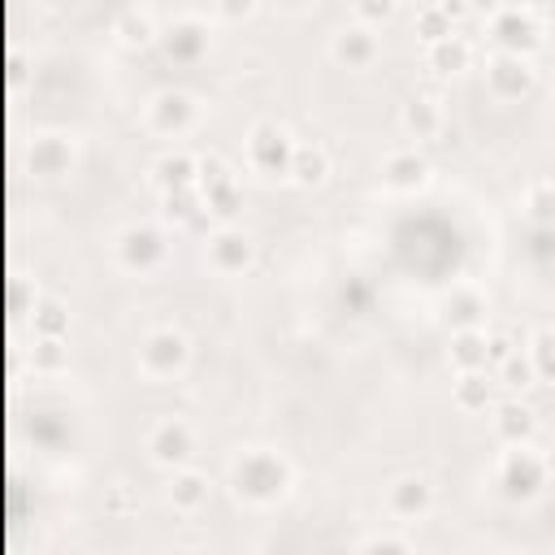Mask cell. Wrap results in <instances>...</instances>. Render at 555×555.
<instances>
[{"label": "cell", "instance_id": "obj_15", "mask_svg": "<svg viewBox=\"0 0 555 555\" xmlns=\"http://www.w3.org/2000/svg\"><path fill=\"white\" fill-rule=\"evenodd\" d=\"M494 390H499L494 369H460L451 399L460 412H486V408H494Z\"/></svg>", "mask_w": 555, "mask_h": 555}, {"label": "cell", "instance_id": "obj_41", "mask_svg": "<svg viewBox=\"0 0 555 555\" xmlns=\"http://www.w3.org/2000/svg\"><path fill=\"white\" fill-rule=\"evenodd\" d=\"M273 4H282V9H304V4H312V0H273Z\"/></svg>", "mask_w": 555, "mask_h": 555}, {"label": "cell", "instance_id": "obj_37", "mask_svg": "<svg viewBox=\"0 0 555 555\" xmlns=\"http://www.w3.org/2000/svg\"><path fill=\"white\" fill-rule=\"evenodd\" d=\"M108 512H113V516H130V512H134L126 486H113V494H108Z\"/></svg>", "mask_w": 555, "mask_h": 555}, {"label": "cell", "instance_id": "obj_17", "mask_svg": "<svg viewBox=\"0 0 555 555\" xmlns=\"http://www.w3.org/2000/svg\"><path fill=\"white\" fill-rule=\"evenodd\" d=\"M494 434L503 442H533L538 434V412L525 399H503L494 403Z\"/></svg>", "mask_w": 555, "mask_h": 555}, {"label": "cell", "instance_id": "obj_2", "mask_svg": "<svg viewBox=\"0 0 555 555\" xmlns=\"http://www.w3.org/2000/svg\"><path fill=\"white\" fill-rule=\"evenodd\" d=\"M546 460L529 447V442H507V451L499 455V486H503V494L507 499H533V494H542V486H546Z\"/></svg>", "mask_w": 555, "mask_h": 555}, {"label": "cell", "instance_id": "obj_7", "mask_svg": "<svg viewBox=\"0 0 555 555\" xmlns=\"http://www.w3.org/2000/svg\"><path fill=\"white\" fill-rule=\"evenodd\" d=\"M208 264H212L217 273H225V278L247 273V269L256 264V243H251V234H243L238 225L221 221V225L208 234Z\"/></svg>", "mask_w": 555, "mask_h": 555}, {"label": "cell", "instance_id": "obj_20", "mask_svg": "<svg viewBox=\"0 0 555 555\" xmlns=\"http://www.w3.org/2000/svg\"><path fill=\"white\" fill-rule=\"evenodd\" d=\"M425 61H429V69L442 74V78L464 74L468 61H473V43H468L464 35H447V39H438V43H425Z\"/></svg>", "mask_w": 555, "mask_h": 555}, {"label": "cell", "instance_id": "obj_16", "mask_svg": "<svg viewBox=\"0 0 555 555\" xmlns=\"http://www.w3.org/2000/svg\"><path fill=\"white\" fill-rule=\"evenodd\" d=\"M334 61L347 65V69H369L377 61V35L369 26H343L334 35Z\"/></svg>", "mask_w": 555, "mask_h": 555}, {"label": "cell", "instance_id": "obj_8", "mask_svg": "<svg viewBox=\"0 0 555 555\" xmlns=\"http://www.w3.org/2000/svg\"><path fill=\"white\" fill-rule=\"evenodd\" d=\"M533 56H520V52H499L486 61V82L499 100H520L533 91Z\"/></svg>", "mask_w": 555, "mask_h": 555}, {"label": "cell", "instance_id": "obj_33", "mask_svg": "<svg viewBox=\"0 0 555 555\" xmlns=\"http://www.w3.org/2000/svg\"><path fill=\"white\" fill-rule=\"evenodd\" d=\"M30 360H35L39 373H56V369L69 360L65 338H43V334H35V351H30Z\"/></svg>", "mask_w": 555, "mask_h": 555}, {"label": "cell", "instance_id": "obj_29", "mask_svg": "<svg viewBox=\"0 0 555 555\" xmlns=\"http://www.w3.org/2000/svg\"><path fill=\"white\" fill-rule=\"evenodd\" d=\"M494 377H499V386H507V390H529L533 382H538V369H533V360H529V351H512L499 369H494Z\"/></svg>", "mask_w": 555, "mask_h": 555}, {"label": "cell", "instance_id": "obj_34", "mask_svg": "<svg viewBox=\"0 0 555 555\" xmlns=\"http://www.w3.org/2000/svg\"><path fill=\"white\" fill-rule=\"evenodd\" d=\"M217 13H221L225 22H243V17L256 13V0H217Z\"/></svg>", "mask_w": 555, "mask_h": 555}, {"label": "cell", "instance_id": "obj_6", "mask_svg": "<svg viewBox=\"0 0 555 555\" xmlns=\"http://www.w3.org/2000/svg\"><path fill=\"white\" fill-rule=\"evenodd\" d=\"M147 455H152V464H160V468H182V464H191V455H195V434H191V425L186 421H178V416H160L152 429H147Z\"/></svg>", "mask_w": 555, "mask_h": 555}, {"label": "cell", "instance_id": "obj_22", "mask_svg": "<svg viewBox=\"0 0 555 555\" xmlns=\"http://www.w3.org/2000/svg\"><path fill=\"white\" fill-rule=\"evenodd\" d=\"M330 178V152L312 139V143H295V160H291V182L299 186H321Z\"/></svg>", "mask_w": 555, "mask_h": 555}, {"label": "cell", "instance_id": "obj_39", "mask_svg": "<svg viewBox=\"0 0 555 555\" xmlns=\"http://www.w3.org/2000/svg\"><path fill=\"white\" fill-rule=\"evenodd\" d=\"M442 9H447V13L455 17V22H460V17L468 13V0H442Z\"/></svg>", "mask_w": 555, "mask_h": 555}, {"label": "cell", "instance_id": "obj_19", "mask_svg": "<svg viewBox=\"0 0 555 555\" xmlns=\"http://www.w3.org/2000/svg\"><path fill=\"white\" fill-rule=\"evenodd\" d=\"M451 364L455 369H490V334L481 325H460L451 334Z\"/></svg>", "mask_w": 555, "mask_h": 555}, {"label": "cell", "instance_id": "obj_13", "mask_svg": "<svg viewBox=\"0 0 555 555\" xmlns=\"http://www.w3.org/2000/svg\"><path fill=\"white\" fill-rule=\"evenodd\" d=\"M165 494H169L173 512H182V516H195L199 507H208V499H212V481H208L199 468L182 464V468H173V477H169Z\"/></svg>", "mask_w": 555, "mask_h": 555}, {"label": "cell", "instance_id": "obj_31", "mask_svg": "<svg viewBox=\"0 0 555 555\" xmlns=\"http://www.w3.org/2000/svg\"><path fill=\"white\" fill-rule=\"evenodd\" d=\"M529 360L542 382H555V330H538L529 338Z\"/></svg>", "mask_w": 555, "mask_h": 555}, {"label": "cell", "instance_id": "obj_4", "mask_svg": "<svg viewBox=\"0 0 555 555\" xmlns=\"http://www.w3.org/2000/svg\"><path fill=\"white\" fill-rule=\"evenodd\" d=\"M490 39L499 52H520V56H533L542 48V22L529 4H516V9H494L490 13Z\"/></svg>", "mask_w": 555, "mask_h": 555}, {"label": "cell", "instance_id": "obj_36", "mask_svg": "<svg viewBox=\"0 0 555 555\" xmlns=\"http://www.w3.org/2000/svg\"><path fill=\"white\" fill-rule=\"evenodd\" d=\"M512 351H516V343H512L507 334H490V369H499Z\"/></svg>", "mask_w": 555, "mask_h": 555}, {"label": "cell", "instance_id": "obj_3", "mask_svg": "<svg viewBox=\"0 0 555 555\" xmlns=\"http://www.w3.org/2000/svg\"><path fill=\"white\" fill-rule=\"evenodd\" d=\"M186 360H191V343H186V334L173 330V325H156V330H147L143 343H139V369H143L147 377H156V382L178 377V373L186 369Z\"/></svg>", "mask_w": 555, "mask_h": 555}, {"label": "cell", "instance_id": "obj_28", "mask_svg": "<svg viewBox=\"0 0 555 555\" xmlns=\"http://www.w3.org/2000/svg\"><path fill=\"white\" fill-rule=\"evenodd\" d=\"M416 35H421L425 43H438V39L455 35V17L442 9V0H425V4H421V13H416Z\"/></svg>", "mask_w": 555, "mask_h": 555}, {"label": "cell", "instance_id": "obj_26", "mask_svg": "<svg viewBox=\"0 0 555 555\" xmlns=\"http://www.w3.org/2000/svg\"><path fill=\"white\" fill-rule=\"evenodd\" d=\"M69 160H74V152L56 139V134H39L35 139V147H30V165H35V173H65L69 169Z\"/></svg>", "mask_w": 555, "mask_h": 555}, {"label": "cell", "instance_id": "obj_23", "mask_svg": "<svg viewBox=\"0 0 555 555\" xmlns=\"http://www.w3.org/2000/svg\"><path fill=\"white\" fill-rule=\"evenodd\" d=\"M152 178H156L160 191L191 186V182H199V156H191V152H165V156L152 165Z\"/></svg>", "mask_w": 555, "mask_h": 555}, {"label": "cell", "instance_id": "obj_32", "mask_svg": "<svg viewBox=\"0 0 555 555\" xmlns=\"http://www.w3.org/2000/svg\"><path fill=\"white\" fill-rule=\"evenodd\" d=\"M481 317H486V299L477 291H455L451 295V321H455V330L460 325H481Z\"/></svg>", "mask_w": 555, "mask_h": 555}, {"label": "cell", "instance_id": "obj_38", "mask_svg": "<svg viewBox=\"0 0 555 555\" xmlns=\"http://www.w3.org/2000/svg\"><path fill=\"white\" fill-rule=\"evenodd\" d=\"M360 546H364V551H408V538H382V533H377V538H364Z\"/></svg>", "mask_w": 555, "mask_h": 555}, {"label": "cell", "instance_id": "obj_10", "mask_svg": "<svg viewBox=\"0 0 555 555\" xmlns=\"http://www.w3.org/2000/svg\"><path fill=\"white\" fill-rule=\"evenodd\" d=\"M386 507H390V516H399V520H421V516L434 507V486H429V477H421V473L395 477L390 490H386Z\"/></svg>", "mask_w": 555, "mask_h": 555}, {"label": "cell", "instance_id": "obj_14", "mask_svg": "<svg viewBox=\"0 0 555 555\" xmlns=\"http://www.w3.org/2000/svg\"><path fill=\"white\" fill-rule=\"evenodd\" d=\"M399 126H403V134H408V139L429 143V139H438V134H442L447 113H442V104H438L434 95H412V100L403 104V113H399Z\"/></svg>", "mask_w": 555, "mask_h": 555}, {"label": "cell", "instance_id": "obj_42", "mask_svg": "<svg viewBox=\"0 0 555 555\" xmlns=\"http://www.w3.org/2000/svg\"><path fill=\"white\" fill-rule=\"evenodd\" d=\"M516 4H525V0H499V9H516Z\"/></svg>", "mask_w": 555, "mask_h": 555}, {"label": "cell", "instance_id": "obj_12", "mask_svg": "<svg viewBox=\"0 0 555 555\" xmlns=\"http://www.w3.org/2000/svg\"><path fill=\"white\" fill-rule=\"evenodd\" d=\"M382 178L386 186L395 191H421L429 182V156L416 152V147H395L386 160H382Z\"/></svg>", "mask_w": 555, "mask_h": 555}, {"label": "cell", "instance_id": "obj_30", "mask_svg": "<svg viewBox=\"0 0 555 555\" xmlns=\"http://www.w3.org/2000/svg\"><path fill=\"white\" fill-rule=\"evenodd\" d=\"M525 217L533 225H542V230L555 225V182H533L525 191Z\"/></svg>", "mask_w": 555, "mask_h": 555}, {"label": "cell", "instance_id": "obj_21", "mask_svg": "<svg viewBox=\"0 0 555 555\" xmlns=\"http://www.w3.org/2000/svg\"><path fill=\"white\" fill-rule=\"evenodd\" d=\"M160 204H165V217L178 221V225H199L208 217V204H204V191L199 182L191 186H173V191H160Z\"/></svg>", "mask_w": 555, "mask_h": 555}, {"label": "cell", "instance_id": "obj_25", "mask_svg": "<svg viewBox=\"0 0 555 555\" xmlns=\"http://www.w3.org/2000/svg\"><path fill=\"white\" fill-rule=\"evenodd\" d=\"M30 325H35V334H43V338H65V334H69V308H65L56 295H39L35 308H30Z\"/></svg>", "mask_w": 555, "mask_h": 555}, {"label": "cell", "instance_id": "obj_18", "mask_svg": "<svg viewBox=\"0 0 555 555\" xmlns=\"http://www.w3.org/2000/svg\"><path fill=\"white\" fill-rule=\"evenodd\" d=\"M165 52H169V61H178V65H195V61L208 52V26L195 22V17L178 22L173 30H165Z\"/></svg>", "mask_w": 555, "mask_h": 555}, {"label": "cell", "instance_id": "obj_27", "mask_svg": "<svg viewBox=\"0 0 555 555\" xmlns=\"http://www.w3.org/2000/svg\"><path fill=\"white\" fill-rule=\"evenodd\" d=\"M113 35H117L126 48H147V43H156V22H152L147 13H139V9H126V13L113 22Z\"/></svg>", "mask_w": 555, "mask_h": 555}, {"label": "cell", "instance_id": "obj_5", "mask_svg": "<svg viewBox=\"0 0 555 555\" xmlns=\"http://www.w3.org/2000/svg\"><path fill=\"white\" fill-rule=\"evenodd\" d=\"M247 160L256 173L264 178H291V160H295V139L278 126V121H260L247 134Z\"/></svg>", "mask_w": 555, "mask_h": 555}, {"label": "cell", "instance_id": "obj_11", "mask_svg": "<svg viewBox=\"0 0 555 555\" xmlns=\"http://www.w3.org/2000/svg\"><path fill=\"white\" fill-rule=\"evenodd\" d=\"M147 121H152V130L156 134H186L191 126H195V100L186 95V91H160L152 104H147Z\"/></svg>", "mask_w": 555, "mask_h": 555}, {"label": "cell", "instance_id": "obj_1", "mask_svg": "<svg viewBox=\"0 0 555 555\" xmlns=\"http://www.w3.org/2000/svg\"><path fill=\"white\" fill-rule=\"evenodd\" d=\"M291 486V464L278 451H243L234 464V490L251 503H273Z\"/></svg>", "mask_w": 555, "mask_h": 555}, {"label": "cell", "instance_id": "obj_24", "mask_svg": "<svg viewBox=\"0 0 555 555\" xmlns=\"http://www.w3.org/2000/svg\"><path fill=\"white\" fill-rule=\"evenodd\" d=\"M199 191H204V204H208V212L217 221H234L243 212V186H238L234 173H225V178H217V182H208Z\"/></svg>", "mask_w": 555, "mask_h": 555}, {"label": "cell", "instance_id": "obj_9", "mask_svg": "<svg viewBox=\"0 0 555 555\" xmlns=\"http://www.w3.org/2000/svg\"><path fill=\"white\" fill-rule=\"evenodd\" d=\"M165 251H169V243L156 225H126L117 234V260L130 273H152L165 260Z\"/></svg>", "mask_w": 555, "mask_h": 555}, {"label": "cell", "instance_id": "obj_40", "mask_svg": "<svg viewBox=\"0 0 555 555\" xmlns=\"http://www.w3.org/2000/svg\"><path fill=\"white\" fill-rule=\"evenodd\" d=\"M468 9H477V13H494L499 0H468Z\"/></svg>", "mask_w": 555, "mask_h": 555}, {"label": "cell", "instance_id": "obj_35", "mask_svg": "<svg viewBox=\"0 0 555 555\" xmlns=\"http://www.w3.org/2000/svg\"><path fill=\"white\" fill-rule=\"evenodd\" d=\"M395 4H399V0H356V13H360L364 22H382V17H390Z\"/></svg>", "mask_w": 555, "mask_h": 555}]
</instances>
